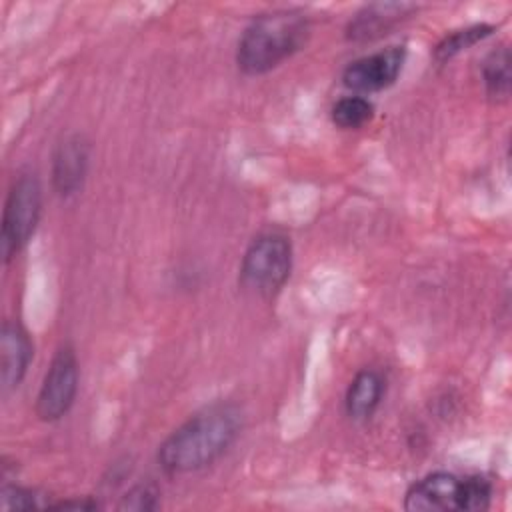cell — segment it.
Here are the masks:
<instances>
[{"instance_id": "1", "label": "cell", "mask_w": 512, "mask_h": 512, "mask_svg": "<svg viewBox=\"0 0 512 512\" xmlns=\"http://www.w3.org/2000/svg\"><path fill=\"white\" fill-rule=\"evenodd\" d=\"M240 412L232 404L210 406L180 428L160 446L158 462L168 474H186L218 460L240 432Z\"/></svg>"}, {"instance_id": "2", "label": "cell", "mask_w": 512, "mask_h": 512, "mask_svg": "<svg viewBox=\"0 0 512 512\" xmlns=\"http://www.w3.org/2000/svg\"><path fill=\"white\" fill-rule=\"evenodd\" d=\"M310 34L308 18L296 10H278L256 18L238 42L236 62L246 74H264L294 52Z\"/></svg>"}, {"instance_id": "3", "label": "cell", "mask_w": 512, "mask_h": 512, "mask_svg": "<svg viewBox=\"0 0 512 512\" xmlns=\"http://www.w3.org/2000/svg\"><path fill=\"white\" fill-rule=\"evenodd\" d=\"M292 248L282 234L258 236L240 264V284L262 298L274 296L290 276Z\"/></svg>"}, {"instance_id": "4", "label": "cell", "mask_w": 512, "mask_h": 512, "mask_svg": "<svg viewBox=\"0 0 512 512\" xmlns=\"http://www.w3.org/2000/svg\"><path fill=\"white\" fill-rule=\"evenodd\" d=\"M42 208V188L34 174H24L14 180L2 216L0 246L8 262L34 234Z\"/></svg>"}, {"instance_id": "5", "label": "cell", "mask_w": 512, "mask_h": 512, "mask_svg": "<svg viewBox=\"0 0 512 512\" xmlns=\"http://www.w3.org/2000/svg\"><path fill=\"white\" fill-rule=\"evenodd\" d=\"M76 390H78L76 354L70 346H62L54 354L44 374V380L36 398V414L46 422L62 418L70 410L76 398Z\"/></svg>"}, {"instance_id": "6", "label": "cell", "mask_w": 512, "mask_h": 512, "mask_svg": "<svg viewBox=\"0 0 512 512\" xmlns=\"http://www.w3.org/2000/svg\"><path fill=\"white\" fill-rule=\"evenodd\" d=\"M404 62V48L390 46L386 50L362 56L350 62L342 74L344 86L354 92H376L390 86Z\"/></svg>"}, {"instance_id": "7", "label": "cell", "mask_w": 512, "mask_h": 512, "mask_svg": "<svg viewBox=\"0 0 512 512\" xmlns=\"http://www.w3.org/2000/svg\"><path fill=\"white\" fill-rule=\"evenodd\" d=\"M460 482L462 478L448 472L428 474L408 488L404 508L414 512L460 510Z\"/></svg>"}, {"instance_id": "8", "label": "cell", "mask_w": 512, "mask_h": 512, "mask_svg": "<svg viewBox=\"0 0 512 512\" xmlns=\"http://www.w3.org/2000/svg\"><path fill=\"white\" fill-rule=\"evenodd\" d=\"M88 168V142L80 134L64 138L52 160V182L60 196H72L82 188Z\"/></svg>"}, {"instance_id": "9", "label": "cell", "mask_w": 512, "mask_h": 512, "mask_svg": "<svg viewBox=\"0 0 512 512\" xmlns=\"http://www.w3.org/2000/svg\"><path fill=\"white\" fill-rule=\"evenodd\" d=\"M32 354V342L24 328L14 322H4L0 336V384L4 394L18 388V384L26 376Z\"/></svg>"}, {"instance_id": "10", "label": "cell", "mask_w": 512, "mask_h": 512, "mask_svg": "<svg viewBox=\"0 0 512 512\" xmlns=\"http://www.w3.org/2000/svg\"><path fill=\"white\" fill-rule=\"evenodd\" d=\"M414 10V4L404 2H376L364 6L354 20L348 24V38L350 40H370L386 32L392 24L404 18L408 12Z\"/></svg>"}, {"instance_id": "11", "label": "cell", "mask_w": 512, "mask_h": 512, "mask_svg": "<svg viewBox=\"0 0 512 512\" xmlns=\"http://www.w3.org/2000/svg\"><path fill=\"white\" fill-rule=\"evenodd\" d=\"M382 378L374 370H362L352 380L348 392H346V412L354 420L368 418L382 398Z\"/></svg>"}, {"instance_id": "12", "label": "cell", "mask_w": 512, "mask_h": 512, "mask_svg": "<svg viewBox=\"0 0 512 512\" xmlns=\"http://www.w3.org/2000/svg\"><path fill=\"white\" fill-rule=\"evenodd\" d=\"M486 92L492 98H508L510 94V50L506 46L496 48L482 68Z\"/></svg>"}, {"instance_id": "13", "label": "cell", "mask_w": 512, "mask_h": 512, "mask_svg": "<svg viewBox=\"0 0 512 512\" xmlns=\"http://www.w3.org/2000/svg\"><path fill=\"white\" fill-rule=\"evenodd\" d=\"M372 104L362 96L340 98L332 108V120L340 128H360L372 118Z\"/></svg>"}, {"instance_id": "14", "label": "cell", "mask_w": 512, "mask_h": 512, "mask_svg": "<svg viewBox=\"0 0 512 512\" xmlns=\"http://www.w3.org/2000/svg\"><path fill=\"white\" fill-rule=\"evenodd\" d=\"M494 28L488 24H476L464 30H456L450 36H446L438 46H436V60L446 62L450 60L454 54H458L460 50H466L468 46L476 44L478 40L486 38Z\"/></svg>"}, {"instance_id": "15", "label": "cell", "mask_w": 512, "mask_h": 512, "mask_svg": "<svg viewBox=\"0 0 512 512\" xmlns=\"http://www.w3.org/2000/svg\"><path fill=\"white\" fill-rule=\"evenodd\" d=\"M492 500V486L480 476H468L460 482V510H486Z\"/></svg>"}, {"instance_id": "16", "label": "cell", "mask_w": 512, "mask_h": 512, "mask_svg": "<svg viewBox=\"0 0 512 512\" xmlns=\"http://www.w3.org/2000/svg\"><path fill=\"white\" fill-rule=\"evenodd\" d=\"M120 510H136V512H144V510H156L158 508V492L156 488H152L150 484H140L134 486L118 504Z\"/></svg>"}, {"instance_id": "17", "label": "cell", "mask_w": 512, "mask_h": 512, "mask_svg": "<svg viewBox=\"0 0 512 512\" xmlns=\"http://www.w3.org/2000/svg\"><path fill=\"white\" fill-rule=\"evenodd\" d=\"M2 510H32L38 508L34 492L20 488V486H4L0 494Z\"/></svg>"}, {"instance_id": "18", "label": "cell", "mask_w": 512, "mask_h": 512, "mask_svg": "<svg viewBox=\"0 0 512 512\" xmlns=\"http://www.w3.org/2000/svg\"><path fill=\"white\" fill-rule=\"evenodd\" d=\"M54 508H64V510H68V508L92 510V508H96V502H86V500H66V502H60V504H56Z\"/></svg>"}]
</instances>
